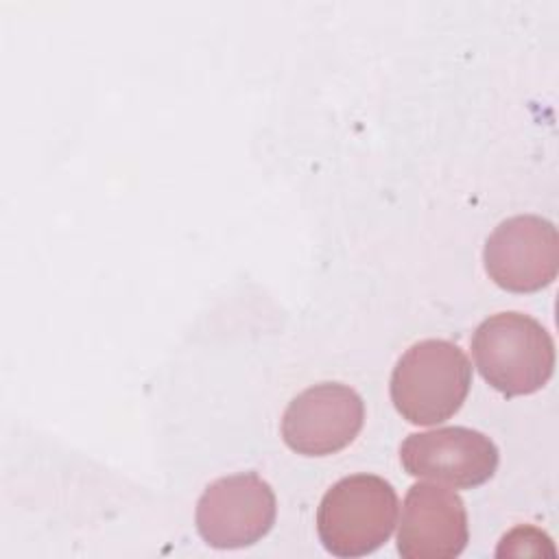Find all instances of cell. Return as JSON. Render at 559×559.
<instances>
[{
  "label": "cell",
  "instance_id": "obj_5",
  "mask_svg": "<svg viewBox=\"0 0 559 559\" xmlns=\"http://www.w3.org/2000/svg\"><path fill=\"white\" fill-rule=\"evenodd\" d=\"M483 262L493 284L509 293L542 290L559 271L557 227L535 214L511 216L489 234Z\"/></svg>",
  "mask_w": 559,
  "mask_h": 559
},
{
  "label": "cell",
  "instance_id": "obj_1",
  "mask_svg": "<svg viewBox=\"0 0 559 559\" xmlns=\"http://www.w3.org/2000/svg\"><path fill=\"white\" fill-rule=\"evenodd\" d=\"M472 386L465 352L443 338L411 345L393 367L391 402L415 426H437L463 406Z\"/></svg>",
  "mask_w": 559,
  "mask_h": 559
},
{
  "label": "cell",
  "instance_id": "obj_7",
  "mask_svg": "<svg viewBox=\"0 0 559 559\" xmlns=\"http://www.w3.org/2000/svg\"><path fill=\"white\" fill-rule=\"evenodd\" d=\"M400 461L411 476L474 489L496 474L500 454L487 435L445 426L408 435L400 448Z\"/></svg>",
  "mask_w": 559,
  "mask_h": 559
},
{
  "label": "cell",
  "instance_id": "obj_6",
  "mask_svg": "<svg viewBox=\"0 0 559 559\" xmlns=\"http://www.w3.org/2000/svg\"><path fill=\"white\" fill-rule=\"evenodd\" d=\"M365 421L362 397L347 384L308 386L284 411L282 439L304 456H328L347 448Z\"/></svg>",
  "mask_w": 559,
  "mask_h": 559
},
{
  "label": "cell",
  "instance_id": "obj_8",
  "mask_svg": "<svg viewBox=\"0 0 559 559\" xmlns=\"http://www.w3.org/2000/svg\"><path fill=\"white\" fill-rule=\"evenodd\" d=\"M467 539V511L459 493L430 483H415L406 491L397 528L404 559H454Z\"/></svg>",
  "mask_w": 559,
  "mask_h": 559
},
{
  "label": "cell",
  "instance_id": "obj_4",
  "mask_svg": "<svg viewBox=\"0 0 559 559\" xmlns=\"http://www.w3.org/2000/svg\"><path fill=\"white\" fill-rule=\"evenodd\" d=\"M275 493L255 472L223 476L205 487L197 502V531L218 550L247 548L275 524Z\"/></svg>",
  "mask_w": 559,
  "mask_h": 559
},
{
  "label": "cell",
  "instance_id": "obj_3",
  "mask_svg": "<svg viewBox=\"0 0 559 559\" xmlns=\"http://www.w3.org/2000/svg\"><path fill=\"white\" fill-rule=\"evenodd\" d=\"M397 509V493L382 476H345L321 498L317 509L319 539L334 557H365L391 537Z\"/></svg>",
  "mask_w": 559,
  "mask_h": 559
},
{
  "label": "cell",
  "instance_id": "obj_2",
  "mask_svg": "<svg viewBox=\"0 0 559 559\" xmlns=\"http://www.w3.org/2000/svg\"><path fill=\"white\" fill-rule=\"evenodd\" d=\"M472 354L485 382L504 397L537 393L555 371L548 330L524 312L487 317L474 330Z\"/></svg>",
  "mask_w": 559,
  "mask_h": 559
}]
</instances>
